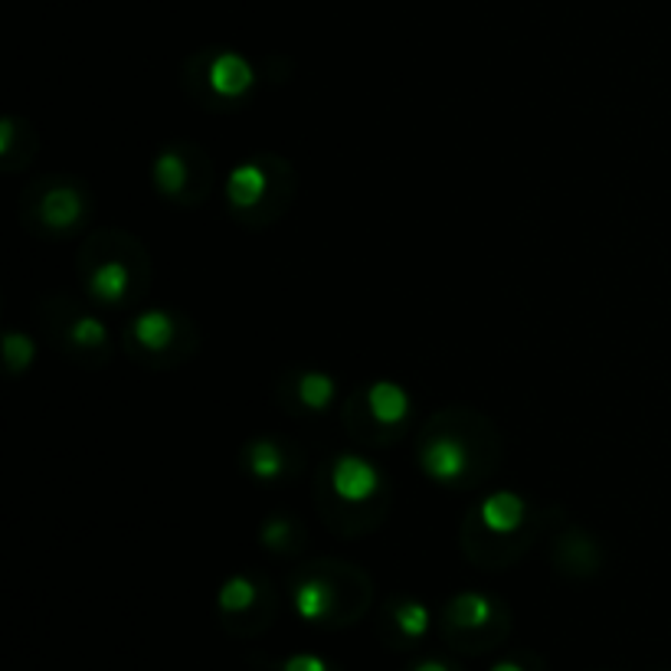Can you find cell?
<instances>
[{
    "label": "cell",
    "instance_id": "1",
    "mask_svg": "<svg viewBox=\"0 0 671 671\" xmlns=\"http://www.w3.org/2000/svg\"><path fill=\"white\" fill-rule=\"evenodd\" d=\"M501 459V433L494 423L466 406L433 413L416 439V466L433 484L469 491L494 472Z\"/></svg>",
    "mask_w": 671,
    "mask_h": 671
},
{
    "label": "cell",
    "instance_id": "2",
    "mask_svg": "<svg viewBox=\"0 0 671 671\" xmlns=\"http://www.w3.org/2000/svg\"><path fill=\"white\" fill-rule=\"evenodd\" d=\"M315 504L331 534L364 537L386 521L393 488L364 452H338L315 476Z\"/></svg>",
    "mask_w": 671,
    "mask_h": 671
},
{
    "label": "cell",
    "instance_id": "3",
    "mask_svg": "<svg viewBox=\"0 0 671 671\" xmlns=\"http://www.w3.org/2000/svg\"><path fill=\"white\" fill-rule=\"evenodd\" d=\"M541 528L544 514L534 511V504L524 494L498 488L481 494L469 508L459 541L469 564H476L484 574H494L514 567L537 544Z\"/></svg>",
    "mask_w": 671,
    "mask_h": 671
},
{
    "label": "cell",
    "instance_id": "4",
    "mask_svg": "<svg viewBox=\"0 0 671 671\" xmlns=\"http://www.w3.org/2000/svg\"><path fill=\"white\" fill-rule=\"evenodd\" d=\"M374 603V579L358 564L318 557L288 574V606L315 629H351Z\"/></svg>",
    "mask_w": 671,
    "mask_h": 671
},
{
    "label": "cell",
    "instance_id": "5",
    "mask_svg": "<svg viewBox=\"0 0 671 671\" xmlns=\"http://www.w3.org/2000/svg\"><path fill=\"white\" fill-rule=\"evenodd\" d=\"M76 273L96 308H135L151 288V256L128 230H93L83 239Z\"/></svg>",
    "mask_w": 671,
    "mask_h": 671
},
{
    "label": "cell",
    "instance_id": "6",
    "mask_svg": "<svg viewBox=\"0 0 671 671\" xmlns=\"http://www.w3.org/2000/svg\"><path fill=\"white\" fill-rule=\"evenodd\" d=\"M295 168L276 151H259L243 158L223 181V196L230 213L249 226L266 230L279 223L295 200Z\"/></svg>",
    "mask_w": 671,
    "mask_h": 671
},
{
    "label": "cell",
    "instance_id": "7",
    "mask_svg": "<svg viewBox=\"0 0 671 671\" xmlns=\"http://www.w3.org/2000/svg\"><path fill=\"white\" fill-rule=\"evenodd\" d=\"M436 629L449 652L456 656H491L511 639L514 629V613L511 606L484 589H459L452 593L439 613H436Z\"/></svg>",
    "mask_w": 671,
    "mask_h": 671
},
{
    "label": "cell",
    "instance_id": "8",
    "mask_svg": "<svg viewBox=\"0 0 671 671\" xmlns=\"http://www.w3.org/2000/svg\"><path fill=\"white\" fill-rule=\"evenodd\" d=\"M121 344L135 364H145L151 371H171L188 364L196 354L200 334L184 311L158 305V308H138L128 318Z\"/></svg>",
    "mask_w": 671,
    "mask_h": 671
},
{
    "label": "cell",
    "instance_id": "9",
    "mask_svg": "<svg viewBox=\"0 0 671 671\" xmlns=\"http://www.w3.org/2000/svg\"><path fill=\"white\" fill-rule=\"evenodd\" d=\"M36 318L40 328L56 341V348L76 361V364H89V368H102L111 358V331L105 324V318L98 315V308L86 298H73V295H46L36 305Z\"/></svg>",
    "mask_w": 671,
    "mask_h": 671
},
{
    "label": "cell",
    "instance_id": "10",
    "mask_svg": "<svg viewBox=\"0 0 671 671\" xmlns=\"http://www.w3.org/2000/svg\"><path fill=\"white\" fill-rule=\"evenodd\" d=\"M93 220V193L70 174H46L36 178L20 193V223L40 236H76Z\"/></svg>",
    "mask_w": 671,
    "mask_h": 671
},
{
    "label": "cell",
    "instance_id": "11",
    "mask_svg": "<svg viewBox=\"0 0 671 671\" xmlns=\"http://www.w3.org/2000/svg\"><path fill=\"white\" fill-rule=\"evenodd\" d=\"M341 419L358 443L384 446L406 433L413 419V393L386 377L354 386L341 406Z\"/></svg>",
    "mask_w": 671,
    "mask_h": 671
},
{
    "label": "cell",
    "instance_id": "12",
    "mask_svg": "<svg viewBox=\"0 0 671 671\" xmlns=\"http://www.w3.org/2000/svg\"><path fill=\"white\" fill-rule=\"evenodd\" d=\"M259 86L256 66L226 46H206L193 53L184 66V89L203 108H236Z\"/></svg>",
    "mask_w": 671,
    "mask_h": 671
},
{
    "label": "cell",
    "instance_id": "13",
    "mask_svg": "<svg viewBox=\"0 0 671 671\" xmlns=\"http://www.w3.org/2000/svg\"><path fill=\"white\" fill-rule=\"evenodd\" d=\"M283 596L273 579L256 571H236L216 589V619L233 639L266 636L279 619Z\"/></svg>",
    "mask_w": 671,
    "mask_h": 671
},
{
    "label": "cell",
    "instance_id": "14",
    "mask_svg": "<svg viewBox=\"0 0 671 671\" xmlns=\"http://www.w3.org/2000/svg\"><path fill=\"white\" fill-rule=\"evenodd\" d=\"M213 158L193 141H171L151 161V184L168 203L200 206L213 193Z\"/></svg>",
    "mask_w": 671,
    "mask_h": 671
},
{
    "label": "cell",
    "instance_id": "15",
    "mask_svg": "<svg viewBox=\"0 0 671 671\" xmlns=\"http://www.w3.org/2000/svg\"><path fill=\"white\" fill-rule=\"evenodd\" d=\"M436 616L433 609L409 596V593H396L390 596L381 613H377V639L384 642L390 652H413L423 646V639L433 632Z\"/></svg>",
    "mask_w": 671,
    "mask_h": 671
},
{
    "label": "cell",
    "instance_id": "16",
    "mask_svg": "<svg viewBox=\"0 0 671 671\" xmlns=\"http://www.w3.org/2000/svg\"><path fill=\"white\" fill-rule=\"evenodd\" d=\"M239 469L259 484H279V481L295 479L305 469V456L291 439L266 433V436H253L239 449Z\"/></svg>",
    "mask_w": 671,
    "mask_h": 671
},
{
    "label": "cell",
    "instance_id": "17",
    "mask_svg": "<svg viewBox=\"0 0 671 671\" xmlns=\"http://www.w3.org/2000/svg\"><path fill=\"white\" fill-rule=\"evenodd\" d=\"M276 400L295 416H324L338 406L341 386L328 371L295 368V371L283 374V381L276 386Z\"/></svg>",
    "mask_w": 671,
    "mask_h": 671
},
{
    "label": "cell",
    "instance_id": "18",
    "mask_svg": "<svg viewBox=\"0 0 671 671\" xmlns=\"http://www.w3.org/2000/svg\"><path fill=\"white\" fill-rule=\"evenodd\" d=\"M551 564L557 567L561 576H571V579H589L603 571L606 564V554H603V544L586 531V528H576L571 524L567 531H561L551 544Z\"/></svg>",
    "mask_w": 671,
    "mask_h": 671
},
{
    "label": "cell",
    "instance_id": "19",
    "mask_svg": "<svg viewBox=\"0 0 671 671\" xmlns=\"http://www.w3.org/2000/svg\"><path fill=\"white\" fill-rule=\"evenodd\" d=\"M36 158V131L26 118L7 115L0 121V168L7 174L23 171Z\"/></svg>",
    "mask_w": 671,
    "mask_h": 671
},
{
    "label": "cell",
    "instance_id": "20",
    "mask_svg": "<svg viewBox=\"0 0 671 671\" xmlns=\"http://www.w3.org/2000/svg\"><path fill=\"white\" fill-rule=\"evenodd\" d=\"M259 544L273 557H298L305 551V524L295 511H273L259 524Z\"/></svg>",
    "mask_w": 671,
    "mask_h": 671
},
{
    "label": "cell",
    "instance_id": "21",
    "mask_svg": "<svg viewBox=\"0 0 671 671\" xmlns=\"http://www.w3.org/2000/svg\"><path fill=\"white\" fill-rule=\"evenodd\" d=\"M36 361V341L17 328H7L3 331V364H7V374L10 377H20L33 368Z\"/></svg>",
    "mask_w": 671,
    "mask_h": 671
},
{
    "label": "cell",
    "instance_id": "22",
    "mask_svg": "<svg viewBox=\"0 0 671 671\" xmlns=\"http://www.w3.org/2000/svg\"><path fill=\"white\" fill-rule=\"evenodd\" d=\"M259 671H344L338 662L318 656V652H291L283 659H269Z\"/></svg>",
    "mask_w": 671,
    "mask_h": 671
},
{
    "label": "cell",
    "instance_id": "23",
    "mask_svg": "<svg viewBox=\"0 0 671 671\" xmlns=\"http://www.w3.org/2000/svg\"><path fill=\"white\" fill-rule=\"evenodd\" d=\"M488 671H551L547 659L534 649H521V652H511V656H501L498 662H491Z\"/></svg>",
    "mask_w": 671,
    "mask_h": 671
},
{
    "label": "cell",
    "instance_id": "24",
    "mask_svg": "<svg viewBox=\"0 0 671 671\" xmlns=\"http://www.w3.org/2000/svg\"><path fill=\"white\" fill-rule=\"evenodd\" d=\"M406 671H466V665L456 662V659H449V656H423Z\"/></svg>",
    "mask_w": 671,
    "mask_h": 671
},
{
    "label": "cell",
    "instance_id": "25",
    "mask_svg": "<svg viewBox=\"0 0 671 671\" xmlns=\"http://www.w3.org/2000/svg\"><path fill=\"white\" fill-rule=\"evenodd\" d=\"M596 671H599V669H596Z\"/></svg>",
    "mask_w": 671,
    "mask_h": 671
}]
</instances>
